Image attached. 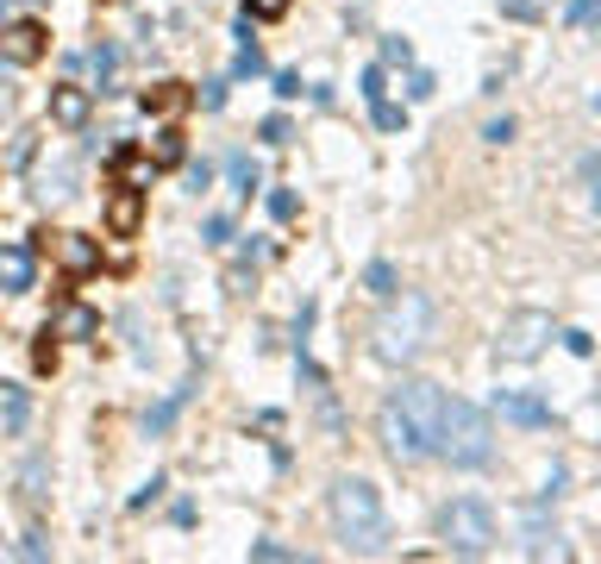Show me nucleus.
I'll return each instance as SVG.
<instances>
[{
	"mask_svg": "<svg viewBox=\"0 0 601 564\" xmlns=\"http://www.w3.org/2000/svg\"><path fill=\"white\" fill-rule=\"evenodd\" d=\"M439 408H445V389L426 383V377H407V383L389 389V402L376 408V439L395 464H420L432 458V433H439Z\"/></svg>",
	"mask_w": 601,
	"mask_h": 564,
	"instance_id": "f257e3e1",
	"label": "nucleus"
},
{
	"mask_svg": "<svg viewBox=\"0 0 601 564\" xmlns=\"http://www.w3.org/2000/svg\"><path fill=\"white\" fill-rule=\"evenodd\" d=\"M432 320H439V314H432V295H420V289L382 295V314L370 320V358L389 364V370H407V364L432 345Z\"/></svg>",
	"mask_w": 601,
	"mask_h": 564,
	"instance_id": "f03ea898",
	"label": "nucleus"
},
{
	"mask_svg": "<svg viewBox=\"0 0 601 564\" xmlns=\"http://www.w3.org/2000/svg\"><path fill=\"white\" fill-rule=\"evenodd\" d=\"M326 514H332V534L345 539V552H382L389 508H382V489H376L370 477H332Z\"/></svg>",
	"mask_w": 601,
	"mask_h": 564,
	"instance_id": "7ed1b4c3",
	"label": "nucleus"
},
{
	"mask_svg": "<svg viewBox=\"0 0 601 564\" xmlns=\"http://www.w3.org/2000/svg\"><path fill=\"white\" fill-rule=\"evenodd\" d=\"M432 458H445L451 470H482V464L495 458V427H489V414L476 408V402L445 395L439 433H432Z\"/></svg>",
	"mask_w": 601,
	"mask_h": 564,
	"instance_id": "20e7f679",
	"label": "nucleus"
},
{
	"mask_svg": "<svg viewBox=\"0 0 601 564\" xmlns=\"http://www.w3.org/2000/svg\"><path fill=\"white\" fill-rule=\"evenodd\" d=\"M432 527H439V539H445L451 559H489V552H495V539H501L495 508H489V502H476V495H457V502H445Z\"/></svg>",
	"mask_w": 601,
	"mask_h": 564,
	"instance_id": "39448f33",
	"label": "nucleus"
},
{
	"mask_svg": "<svg viewBox=\"0 0 601 564\" xmlns=\"http://www.w3.org/2000/svg\"><path fill=\"white\" fill-rule=\"evenodd\" d=\"M551 339H557V327H551L545 308H514L495 333V364H532Z\"/></svg>",
	"mask_w": 601,
	"mask_h": 564,
	"instance_id": "423d86ee",
	"label": "nucleus"
},
{
	"mask_svg": "<svg viewBox=\"0 0 601 564\" xmlns=\"http://www.w3.org/2000/svg\"><path fill=\"white\" fill-rule=\"evenodd\" d=\"M45 51H50V32L38 26V20H7V26H0V57H7L13 70L45 63Z\"/></svg>",
	"mask_w": 601,
	"mask_h": 564,
	"instance_id": "0eeeda50",
	"label": "nucleus"
},
{
	"mask_svg": "<svg viewBox=\"0 0 601 564\" xmlns=\"http://www.w3.org/2000/svg\"><path fill=\"white\" fill-rule=\"evenodd\" d=\"M100 220H107V238H138V226H145V188H113V195H107V213H100Z\"/></svg>",
	"mask_w": 601,
	"mask_h": 564,
	"instance_id": "6e6552de",
	"label": "nucleus"
},
{
	"mask_svg": "<svg viewBox=\"0 0 601 564\" xmlns=\"http://www.w3.org/2000/svg\"><path fill=\"white\" fill-rule=\"evenodd\" d=\"M88 113H95V95H88L82 82H57V88H50V126L82 132L88 126Z\"/></svg>",
	"mask_w": 601,
	"mask_h": 564,
	"instance_id": "1a4fd4ad",
	"label": "nucleus"
},
{
	"mask_svg": "<svg viewBox=\"0 0 601 564\" xmlns=\"http://www.w3.org/2000/svg\"><path fill=\"white\" fill-rule=\"evenodd\" d=\"M45 238H50L45 252H57V263H63L70 277H88V270L100 263V245L88 238V232H45Z\"/></svg>",
	"mask_w": 601,
	"mask_h": 564,
	"instance_id": "9d476101",
	"label": "nucleus"
},
{
	"mask_svg": "<svg viewBox=\"0 0 601 564\" xmlns=\"http://www.w3.org/2000/svg\"><path fill=\"white\" fill-rule=\"evenodd\" d=\"M495 414L514 427H551V402L526 395V389H495Z\"/></svg>",
	"mask_w": 601,
	"mask_h": 564,
	"instance_id": "9b49d317",
	"label": "nucleus"
},
{
	"mask_svg": "<svg viewBox=\"0 0 601 564\" xmlns=\"http://www.w3.org/2000/svg\"><path fill=\"white\" fill-rule=\"evenodd\" d=\"M195 107V88L188 82H150L145 88V113H157V120H175V113H188Z\"/></svg>",
	"mask_w": 601,
	"mask_h": 564,
	"instance_id": "f8f14e48",
	"label": "nucleus"
},
{
	"mask_svg": "<svg viewBox=\"0 0 601 564\" xmlns=\"http://www.w3.org/2000/svg\"><path fill=\"white\" fill-rule=\"evenodd\" d=\"M32 270H38V252H32V245H7V252H0V289H7V295H25V289H32Z\"/></svg>",
	"mask_w": 601,
	"mask_h": 564,
	"instance_id": "ddd939ff",
	"label": "nucleus"
},
{
	"mask_svg": "<svg viewBox=\"0 0 601 564\" xmlns=\"http://www.w3.org/2000/svg\"><path fill=\"white\" fill-rule=\"evenodd\" d=\"M50 333H57V339H95L100 333V314L82 308V302H63L57 320H50Z\"/></svg>",
	"mask_w": 601,
	"mask_h": 564,
	"instance_id": "4468645a",
	"label": "nucleus"
},
{
	"mask_svg": "<svg viewBox=\"0 0 601 564\" xmlns=\"http://www.w3.org/2000/svg\"><path fill=\"white\" fill-rule=\"evenodd\" d=\"M150 176H157V163H150V151H113V182H125V188H150Z\"/></svg>",
	"mask_w": 601,
	"mask_h": 564,
	"instance_id": "2eb2a0df",
	"label": "nucleus"
},
{
	"mask_svg": "<svg viewBox=\"0 0 601 564\" xmlns=\"http://www.w3.org/2000/svg\"><path fill=\"white\" fill-rule=\"evenodd\" d=\"M182 157H188V145H182V126H163V132H157V151H150V163H157V170H175Z\"/></svg>",
	"mask_w": 601,
	"mask_h": 564,
	"instance_id": "dca6fc26",
	"label": "nucleus"
},
{
	"mask_svg": "<svg viewBox=\"0 0 601 564\" xmlns=\"http://www.w3.org/2000/svg\"><path fill=\"white\" fill-rule=\"evenodd\" d=\"M545 13H551V0H501V20H520V26L526 20H545Z\"/></svg>",
	"mask_w": 601,
	"mask_h": 564,
	"instance_id": "f3484780",
	"label": "nucleus"
},
{
	"mask_svg": "<svg viewBox=\"0 0 601 564\" xmlns=\"http://www.w3.org/2000/svg\"><path fill=\"white\" fill-rule=\"evenodd\" d=\"M250 559H257V564H300V552L275 545V539H250Z\"/></svg>",
	"mask_w": 601,
	"mask_h": 564,
	"instance_id": "a211bd4d",
	"label": "nucleus"
},
{
	"mask_svg": "<svg viewBox=\"0 0 601 564\" xmlns=\"http://www.w3.org/2000/svg\"><path fill=\"white\" fill-rule=\"evenodd\" d=\"M20 483H25V502H38V495H45V458H38V452H32V458H25Z\"/></svg>",
	"mask_w": 601,
	"mask_h": 564,
	"instance_id": "6ab92c4d",
	"label": "nucleus"
},
{
	"mask_svg": "<svg viewBox=\"0 0 601 564\" xmlns=\"http://www.w3.org/2000/svg\"><path fill=\"white\" fill-rule=\"evenodd\" d=\"M364 282H370V295H395V263H382V257H376L370 270H364Z\"/></svg>",
	"mask_w": 601,
	"mask_h": 564,
	"instance_id": "aec40b11",
	"label": "nucleus"
},
{
	"mask_svg": "<svg viewBox=\"0 0 601 564\" xmlns=\"http://www.w3.org/2000/svg\"><path fill=\"white\" fill-rule=\"evenodd\" d=\"M364 101H389V70H382V63H370V70H364Z\"/></svg>",
	"mask_w": 601,
	"mask_h": 564,
	"instance_id": "412c9836",
	"label": "nucleus"
},
{
	"mask_svg": "<svg viewBox=\"0 0 601 564\" xmlns=\"http://www.w3.org/2000/svg\"><path fill=\"white\" fill-rule=\"evenodd\" d=\"M295 0H245V20H282Z\"/></svg>",
	"mask_w": 601,
	"mask_h": 564,
	"instance_id": "4be33fe9",
	"label": "nucleus"
},
{
	"mask_svg": "<svg viewBox=\"0 0 601 564\" xmlns=\"http://www.w3.org/2000/svg\"><path fill=\"white\" fill-rule=\"evenodd\" d=\"M182 402H188V389H175V395L163 402V408H150V433H163V427L175 420V408H182Z\"/></svg>",
	"mask_w": 601,
	"mask_h": 564,
	"instance_id": "5701e85b",
	"label": "nucleus"
},
{
	"mask_svg": "<svg viewBox=\"0 0 601 564\" xmlns=\"http://www.w3.org/2000/svg\"><path fill=\"white\" fill-rule=\"evenodd\" d=\"M32 364H38V370H57V333H50V327H45V339L32 345Z\"/></svg>",
	"mask_w": 601,
	"mask_h": 564,
	"instance_id": "b1692460",
	"label": "nucleus"
},
{
	"mask_svg": "<svg viewBox=\"0 0 601 564\" xmlns=\"http://www.w3.org/2000/svg\"><path fill=\"white\" fill-rule=\"evenodd\" d=\"M270 213H275V220H295V213H300L295 188H275V195H270Z\"/></svg>",
	"mask_w": 601,
	"mask_h": 564,
	"instance_id": "393cba45",
	"label": "nucleus"
},
{
	"mask_svg": "<svg viewBox=\"0 0 601 564\" xmlns=\"http://www.w3.org/2000/svg\"><path fill=\"white\" fill-rule=\"evenodd\" d=\"M257 138H263V145H289V120H282V113H270V120L257 126Z\"/></svg>",
	"mask_w": 601,
	"mask_h": 564,
	"instance_id": "a878e982",
	"label": "nucleus"
},
{
	"mask_svg": "<svg viewBox=\"0 0 601 564\" xmlns=\"http://www.w3.org/2000/svg\"><path fill=\"white\" fill-rule=\"evenodd\" d=\"M232 182H238V195H250V188H257V163H250V157H232Z\"/></svg>",
	"mask_w": 601,
	"mask_h": 564,
	"instance_id": "bb28decb",
	"label": "nucleus"
},
{
	"mask_svg": "<svg viewBox=\"0 0 601 564\" xmlns=\"http://www.w3.org/2000/svg\"><path fill=\"white\" fill-rule=\"evenodd\" d=\"M370 113H376V126H382V132H401V120H407V113H401V107H389V101H376Z\"/></svg>",
	"mask_w": 601,
	"mask_h": 564,
	"instance_id": "cd10ccee",
	"label": "nucleus"
},
{
	"mask_svg": "<svg viewBox=\"0 0 601 564\" xmlns=\"http://www.w3.org/2000/svg\"><path fill=\"white\" fill-rule=\"evenodd\" d=\"M482 138H489V145H507V138H514V120H507V113H501V120H489V126H482Z\"/></svg>",
	"mask_w": 601,
	"mask_h": 564,
	"instance_id": "c85d7f7f",
	"label": "nucleus"
},
{
	"mask_svg": "<svg viewBox=\"0 0 601 564\" xmlns=\"http://www.w3.org/2000/svg\"><path fill=\"white\" fill-rule=\"evenodd\" d=\"M238 76H263V57H257V45H245V51H238Z\"/></svg>",
	"mask_w": 601,
	"mask_h": 564,
	"instance_id": "c756f323",
	"label": "nucleus"
},
{
	"mask_svg": "<svg viewBox=\"0 0 601 564\" xmlns=\"http://www.w3.org/2000/svg\"><path fill=\"white\" fill-rule=\"evenodd\" d=\"M7 427H25V395L20 389H7Z\"/></svg>",
	"mask_w": 601,
	"mask_h": 564,
	"instance_id": "7c9ffc66",
	"label": "nucleus"
},
{
	"mask_svg": "<svg viewBox=\"0 0 601 564\" xmlns=\"http://www.w3.org/2000/svg\"><path fill=\"white\" fill-rule=\"evenodd\" d=\"M20 552H25V559H50V539H45V534H25Z\"/></svg>",
	"mask_w": 601,
	"mask_h": 564,
	"instance_id": "2f4dec72",
	"label": "nucleus"
},
{
	"mask_svg": "<svg viewBox=\"0 0 601 564\" xmlns=\"http://www.w3.org/2000/svg\"><path fill=\"white\" fill-rule=\"evenodd\" d=\"M225 238H232V220H225V213H213V220H207V245H225Z\"/></svg>",
	"mask_w": 601,
	"mask_h": 564,
	"instance_id": "473e14b6",
	"label": "nucleus"
},
{
	"mask_svg": "<svg viewBox=\"0 0 601 564\" xmlns=\"http://www.w3.org/2000/svg\"><path fill=\"white\" fill-rule=\"evenodd\" d=\"M275 95H282V101H295V95H300V76H295V70H282V76H275Z\"/></svg>",
	"mask_w": 601,
	"mask_h": 564,
	"instance_id": "72a5a7b5",
	"label": "nucleus"
},
{
	"mask_svg": "<svg viewBox=\"0 0 601 564\" xmlns=\"http://www.w3.org/2000/svg\"><path fill=\"white\" fill-rule=\"evenodd\" d=\"M564 345H571L576 358H589V352H596V339H589V333H564Z\"/></svg>",
	"mask_w": 601,
	"mask_h": 564,
	"instance_id": "f704fd0d",
	"label": "nucleus"
},
{
	"mask_svg": "<svg viewBox=\"0 0 601 564\" xmlns=\"http://www.w3.org/2000/svg\"><path fill=\"white\" fill-rule=\"evenodd\" d=\"M88 63H95V70H100V82L113 76V51H107V45H100V51H88Z\"/></svg>",
	"mask_w": 601,
	"mask_h": 564,
	"instance_id": "c9c22d12",
	"label": "nucleus"
},
{
	"mask_svg": "<svg viewBox=\"0 0 601 564\" xmlns=\"http://www.w3.org/2000/svg\"><path fill=\"white\" fill-rule=\"evenodd\" d=\"M407 57H414V51H407L401 38H389V45H382V63H407Z\"/></svg>",
	"mask_w": 601,
	"mask_h": 564,
	"instance_id": "e433bc0d",
	"label": "nucleus"
},
{
	"mask_svg": "<svg viewBox=\"0 0 601 564\" xmlns=\"http://www.w3.org/2000/svg\"><path fill=\"white\" fill-rule=\"evenodd\" d=\"M582 176L596 182V207H601V157H582Z\"/></svg>",
	"mask_w": 601,
	"mask_h": 564,
	"instance_id": "4c0bfd02",
	"label": "nucleus"
},
{
	"mask_svg": "<svg viewBox=\"0 0 601 564\" xmlns=\"http://www.w3.org/2000/svg\"><path fill=\"white\" fill-rule=\"evenodd\" d=\"M589 7L596 0H571V26H589Z\"/></svg>",
	"mask_w": 601,
	"mask_h": 564,
	"instance_id": "58836bf2",
	"label": "nucleus"
},
{
	"mask_svg": "<svg viewBox=\"0 0 601 564\" xmlns=\"http://www.w3.org/2000/svg\"><path fill=\"white\" fill-rule=\"evenodd\" d=\"M589 26H596V32H601V0H596V7H589Z\"/></svg>",
	"mask_w": 601,
	"mask_h": 564,
	"instance_id": "ea45409f",
	"label": "nucleus"
},
{
	"mask_svg": "<svg viewBox=\"0 0 601 564\" xmlns=\"http://www.w3.org/2000/svg\"><path fill=\"white\" fill-rule=\"evenodd\" d=\"M596 107H601V95H596Z\"/></svg>",
	"mask_w": 601,
	"mask_h": 564,
	"instance_id": "a19ab883",
	"label": "nucleus"
}]
</instances>
